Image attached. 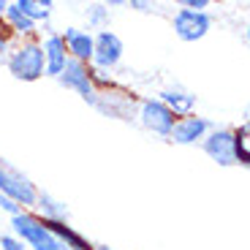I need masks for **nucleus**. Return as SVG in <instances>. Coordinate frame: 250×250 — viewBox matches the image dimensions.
Segmentation results:
<instances>
[{
  "mask_svg": "<svg viewBox=\"0 0 250 250\" xmlns=\"http://www.w3.org/2000/svg\"><path fill=\"white\" fill-rule=\"evenodd\" d=\"M3 22L11 27V33L17 36V41H25V38H38V36H41V27H38L33 19H27L25 14H22V8L17 6V0H8V8H6Z\"/></svg>",
  "mask_w": 250,
  "mask_h": 250,
  "instance_id": "obj_15",
  "label": "nucleus"
},
{
  "mask_svg": "<svg viewBox=\"0 0 250 250\" xmlns=\"http://www.w3.org/2000/svg\"><path fill=\"white\" fill-rule=\"evenodd\" d=\"M201 150L207 152L209 161H215L218 166H237V139H234V128L229 125H215L207 133V139L201 142Z\"/></svg>",
  "mask_w": 250,
  "mask_h": 250,
  "instance_id": "obj_7",
  "label": "nucleus"
},
{
  "mask_svg": "<svg viewBox=\"0 0 250 250\" xmlns=\"http://www.w3.org/2000/svg\"><path fill=\"white\" fill-rule=\"evenodd\" d=\"M215 125L212 120L201 117V114H188V117H177L174 131H171L169 142L180 144V147H193V144H201L207 139V133L212 131Z\"/></svg>",
  "mask_w": 250,
  "mask_h": 250,
  "instance_id": "obj_10",
  "label": "nucleus"
},
{
  "mask_svg": "<svg viewBox=\"0 0 250 250\" xmlns=\"http://www.w3.org/2000/svg\"><path fill=\"white\" fill-rule=\"evenodd\" d=\"M41 188L30 180L22 169H17L11 161L0 158V196H8L11 201H17L22 209H36V201Z\"/></svg>",
  "mask_w": 250,
  "mask_h": 250,
  "instance_id": "obj_2",
  "label": "nucleus"
},
{
  "mask_svg": "<svg viewBox=\"0 0 250 250\" xmlns=\"http://www.w3.org/2000/svg\"><path fill=\"white\" fill-rule=\"evenodd\" d=\"M6 71L14 76L17 82H38L46 76L44 68V46H41V36L38 38H25V41H17L14 49L6 57Z\"/></svg>",
  "mask_w": 250,
  "mask_h": 250,
  "instance_id": "obj_1",
  "label": "nucleus"
},
{
  "mask_svg": "<svg viewBox=\"0 0 250 250\" xmlns=\"http://www.w3.org/2000/svg\"><path fill=\"white\" fill-rule=\"evenodd\" d=\"M125 6L133 8V11H139V14H152L155 11V3H152V0H128Z\"/></svg>",
  "mask_w": 250,
  "mask_h": 250,
  "instance_id": "obj_23",
  "label": "nucleus"
},
{
  "mask_svg": "<svg viewBox=\"0 0 250 250\" xmlns=\"http://www.w3.org/2000/svg\"><path fill=\"white\" fill-rule=\"evenodd\" d=\"M46 226L52 229V234L60 239V245L65 250H93L95 248V242H90L87 234L79 231L76 226H71V220H46Z\"/></svg>",
  "mask_w": 250,
  "mask_h": 250,
  "instance_id": "obj_13",
  "label": "nucleus"
},
{
  "mask_svg": "<svg viewBox=\"0 0 250 250\" xmlns=\"http://www.w3.org/2000/svg\"><path fill=\"white\" fill-rule=\"evenodd\" d=\"M0 250H27V245L8 231V234H0Z\"/></svg>",
  "mask_w": 250,
  "mask_h": 250,
  "instance_id": "obj_21",
  "label": "nucleus"
},
{
  "mask_svg": "<svg viewBox=\"0 0 250 250\" xmlns=\"http://www.w3.org/2000/svg\"><path fill=\"white\" fill-rule=\"evenodd\" d=\"M11 234L19 237L27 245V250H65L60 245V239L52 234V229L46 226V220H41L36 212H19L17 218H11Z\"/></svg>",
  "mask_w": 250,
  "mask_h": 250,
  "instance_id": "obj_3",
  "label": "nucleus"
},
{
  "mask_svg": "<svg viewBox=\"0 0 250 250\" xmlns=\"http://www.w3.org/2000/svg\"><path fill=\"white\" fill-rule=\"evenodd\" d=\"M14 44H17V36H14L11 27L0 19V65L6 62V57H8V52L14 49Z\"/></svg>",
  "mask_w": 250,
  "mask_h": 250,
  "instance_id": "obj_20",
  "label": "nucleus"
},
{
  "mask_svg": "<svg viewBox=\"0 0 250 250\" xmlns=\"http://www.w3.org/2000/svg\"><path fill=\"white\" fill-rule=\"evenodd\" d=\"M136 120L144 131H150V133H155L158 139H166V142H169L171 131H174V123H177V114L171 112L158 95H150V98L139 101Z\"/></svg>",
  "mask_w": 250,
  "mask_h": 250,
  "instance_id": "obj_5",
  "label": "nucleus"
},
{
  "mask_svg": "<svg viewBox=\"0 0 250 250\" xmlns=\"http://www.w3.org/2000/svg\"><path fill=\"white\" fill-rule=\"evenodd\" d=\"M62 41L68 46V55L71 60L76 62H93V52H95V33L87 30V27H76V25H68L60 30Z\"/></svg>",
  "mask_w": 250,
  "mask_h": 250,
  "instance_id": "obj_12",
  "label": "nucleus"
},
{
  "mask_svg": "<svg viewBox=\"0 0 250 250\" xmlns=\"http://www.w3.org/2000/svg\"><path fill=\"white\" fill-rule=\"evenodd\" d=\"M234 139H237V166H248L250 169V125L248 123L237 125Z\"/></svg>",
  "mask_w": 250,
  "mask_h": 250,
  "instance_id": "obj_19",
  "label": "nucleus"
},
{
  "mask_svg": "<svg viewBox=\"0 0 250 250\" xmlns=\"http://www.w3.org/2000/svg\"><path fill=\"white\" fill-rule=\"evenodd\" d=\"M17 6L22 8L27 19H33L38 27L49 25L52 14H55V0H17Z\"/></svg>",
  "mask_w": 250,
  "mask_h": 250,
  "instance_id": "obj_17",
  "label": "nucleus"
},
{
  "mask_svg": "<svg viewBox=\"0 0 250 250\" xmlns=\"http://www.w3.org/2000/svg\"><path fill=\"white\" fill-rule=\"evenodd\" d=\"M33 212H36L41 220H68V204L41 188V193H38V201H36V209H33Z\"/></svg>",
  "mask_w": 250,
  "mask_h": 250,
  "instance_id": "obj_16",
  "label": "nucleus"
},
{
  "mask_svg": "<svg viewBox=\"0 0 250 250\" xmlns=\"http://www.w3.org/2000/svg\"><path fill=\"white\" fill-rule=\"evenodd\" d=\"M6 8H8V0H0V19L6 17Z\"/></svg>",
  "mask_w": 250,
  "mask_h": 250,
  "instance_id": "obj_26",
  "label": "nucleus"
},
{
  "mask_svg": "<svg viewBox=\"0 0 250 250\" xmlns=\"http://www.w3.org/2000/svg\"><path fill=\"white\" fill-rule=\"evenodd\" d=\"M158 98L177 114V117H188V114H196V93L190 90L180 87V84H169V87H163L158 93Z\"/></svg>",
  "mask_w": 250,
  "mask_h": 250,
  "instance_id": "obj_14",
  "label": "nucleus"
},
{
  "mask_svg": "<svg viewBox=\"0 0 250 250\" xmlns=\"http://www.w3.org/2000/svg\"><path fill=\"white\" fill-rule=\"evenodd\" d=\"M57 82H60L65 90H71L74 95H79L84 104H90V106L95 104L98 90H95V82H93V65L71 60L68 65H65V71L57 76Z\"/></svg>",
  "mask_w": 250,
  "mask_h": 250,
  "instance_id": "obj_9",
  "label": "nucleus"
},
{
  "mask_svg": "<svg viewBox=\"0 0 250 250\" xmlns=\"http://www.w3.org/2000/svg\"><path fill=\"white\" fill-rule=\"evenodd\" d=\"M242 117H245V123L250 125V104H245V109H242Z\"/></svg>",
  "mask_w": 250,
  "mask_h": 250,
  "instance_id": "obj_25",
  "label": "nucleus"
},
{
  "mask_svg": "<svg viewBox=\"0 0 250 250\" xmlns=\"http://www.w3.org/2000/svg\"><path fill=\"white\" fill-rule=\"evenodd\" d=\"M0 212H6L8 218H17V215H19V212H25V209H22L17 201H11L8 196H0Z\"/></svg>",
  "mask_w": 250,
  "mask_h": 250,
  "instance_id": "obj_22",
  "label": "nucleus"
},
{
  "mask_svg": "<svg viewBox=\"0 0 250 250\" xmlns=\"http://www.w3.org/2000/svg\"><path fill=\"white\" fill-rule=\"evenodd\" d=\"M123 57H125V44L117 33L114 30L95 33V52H93V62H90L95 71L114 76V71L123 65Z\"/></svg>",
  "mask_w": 250,
  "mask_h": 250,
  "instance_id": "obj_6",
  "label": "nucleus"
},
{
  "mask_svg": "<svg viewBox=\"0 0 250 250\" xmlns=\"http://www.w3.org/2000/svg\"><path fill=\"white\" fill-rule=\"evenodd\" d=\"M171 27L174 36L185 44L201 41L207 33L212 30V14L209 11H190V8H177L171 17Z\"/></svg>",
  "mask_w": 250,
  "mask_h": 250,
  "instance_id": "obj_8",
  "label": "nucleus"
},
{
  "mask_svg": "<svg viewBox=\"0 0 250 250\" xmlns=\"http://www.w3.org/2000/svg\"><path fill=\"white\" fill-rule=\"evenodd\" d=\"M93 109L109 120H133L136 117V109H139V98L125 84L114 82L112 87L98 90Z\"/></svg>",
  "mask_w": 250,
  "mask_h": 250,
  "instance_id": "obj_4",
  "label": "nucleus"
},
{
  "mask_svg": "<svg viewBox=\"0 0 250 250\" xmlns=\"http://www.w3.org/2000/svg\"><path fill=\"white\" fill-rule=\"evenodd\" d=\"M84 27L93 33L109 30V22H112V6L109 3H87L84 6Z\"/></svg>",
  "mask_w": 250,
  "mask_h": 250,
  "instance_id": "obj_18",
  "label": "nucleus"
},
{
  "mask_svg": "<svg viewBox=\"0 0 250 250\" xmlns=\"http://www.w3.org/2000/svg\"><path fill=\"white\" fill-rule=\"evenodd\" d=\"M93 250H117V248H109V245H95Z\"/></svg>",
  "mask_w": 250,
  "mask_h": 250,
  "instance_id": "obj_27",
  "label": "nucleus"
},
{
  "mask_svg": "<svg viewBox=\"0 0 250 250\" xmlns=\"http://www.w3.org/2000/svg\"><path fill=\"white\" fill-rule=\"evenodd\" d=\"M245 38H248V44H250V22H248V27H245Z\"/></svg>",
  "mask_w": 250,
  "mask_h": 250,
  "instance_id": "obj_28",
  "label": "nucleus"
},
{
  "mask_svg": "<svg viewBox=\"0 0 250 250\" xmlns=\"http://www.w3.org/2000/svg\"><path fill=\"white\" fill-rule=\"evenodd\" d=\"M41 46H44V68H46V76L57 79V76L65 71V65L71 62L68 46H65V41H62L60 30L44 33V36H41Z\"/></svg>",
  "mask_w": 250,
  "mask_h": 250,
  "instance_id": "obj_11",
  "label": "nucleus"
},
{
  "mask_svg": "<svg viewBox=\"0 0 250 250\" xmlns=\"http://www.w3.org/2000/svg\"><path fill=\"white\" fill-rule=\"evenodd\" d=\"M182 8H190V11H207V8H209V0H185Z\"/></svg>",
  "mask_w": 250,
  "mask_h": 250,
  "instance_id": "obj_24",
  "label": "nucleus"
}]
</instances>
